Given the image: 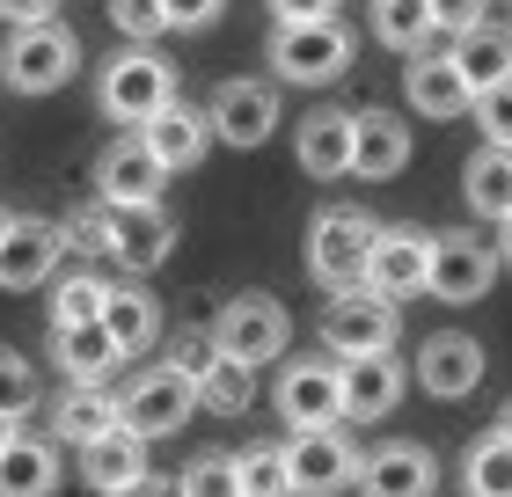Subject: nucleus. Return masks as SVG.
I'll list each match as a JSON object with an SVG mask.
<instances>
[{"instance_id":"obj_22","label":"nucleus","mask_w":512,"mask_h":497,"mask_svg":"<svg viewBox=\"0 0 512 497\" xmlns=\"http://www.w3.org/2000/svg\"><path fill=\"white\" fill-rule=\"evenodd\" d=\"M293 154H300V169L322 176V183L352 176V110H308L300 132H293Z\"/></svg>"},{"instance_id":"obj_35","label":"nucleus","mask_w":512,"mask_h":497,"mask_svg":"<svg viewBox=\"0 0 512 497\" xmlns=\"http://www.w3.org/2000/svg\"><path fill=\"white\" fill-rule=\"evenodd\" d=\"M37 410V366L30 359H22V351L15 344H0V417H30Z\"/></svg>"},{"instance_id":"obj_38","label":"nucleus","mask_w":512,"mask_h":497,"mask_svg":"<svg viewBox=\"0 0 512 497\" xmlns=\"http://www.w3.org/2000/svg\"><path fill=\"white\" fill-rule=\"evenodd\" d=\"M469 117L483 125V147H512V81L505 88H483L469 103Z\"/></svg>"},{"instance_id":"obj_25","label":"nucleus","mask_w":512,"mask_h":497,"mask_svg":"<svg viewBox=\"0 0 512 497\" xmlns=\"http://www.w3.org/2000/svg\"><path fill=\"white\" fill-rule=\"evenodd\" d=\"M96 322L110 329V344H118L125 359H139V351L161 344V307H154V293L139 286V278H132V286H110V293H103V315H96Z\"/></svg>"},{"instance_id":"obj_3","label":"nucleus","mask_w":512,"mask_h":497,"mask_svg":"<svg viewBox=\"0 0 512 497\" xmlns=\"http://www.w3.org/2000/svg\"><path fill=\"white\" fill-rule=\"evenodd\" d=\"M96 103H103V117H118V125L139 132L154 110L176 103V66L161 59L154 44H125V52L96 74Z\"/></svg>"},{"instance_id":"obj_1","label":"nucleus","mask_w":512,"mask_h":497,"mask_svg":"<svg viewBox=\"0 0 512 497\" xmlns=\"http://www.w3.org/2000/svg\"><path fill=\"white\" fill-rule=\"evenodd\" d=\"M374 234H381V220H374V212H359V205H322L315 220H308V271H315V286L330 293V300L366 293Z\"/></svg>"},{"instance_id":"obj_47","label":"nucleus","mask_w":512,"mask_h":497,"mask_svg":"<svg viewBox=\"0 0 512 497\" xmlns=\"http://www.w3.org/2000/svg\"><path fill=\"white\" fill-rule=\"evenodd\" d=\"M8 439H15V424H8V417H0V454H8Z\"/></svg>"},{"instance_id":"obj_26","label":"nucleus","mask_w":512,"mask_h":497,"mask_svg":"<svg viewBox=\"0 0 512 497\" xmlns=\"http://www.w3.org/2000/svg\"><path fill=\"white\" fill-rule=\"evenodd\" d=\"M52 483H59V439L15 432L0 454V497H52Z\"/></svg>"},{"instance_id":"obj_17","label":"nucleus","mask_w":512,"mask_h":497,"mask_svg":"<svg viewBox=\"0 0 512 497\" xmlns=\"http://www.w3.org/2000/svg\"><path fill=\"white\" fill-rule=\"evenodd\" d=\"M161 183H169V169L139 147V139H110L103 161H96V191L103 205H161Z\"/></svg>"},{"instance_id":"obj_4","label":"nucleus","mask_w":512,"mask_h":497,"mask_svg":"<svg viewBox=\"0 0 512 497\" xmlns=\"http://www.w3.org/2000/svg\"><path fill=\"white\" fill-rule=\"evenodd\" d=\"M213 351L220 359H235V366H271V359H286V337H293V315L278 307L271 293H235V300H220L213 307Z\"/></svg>"},{"instance_id":"obj_9","label":"nucleus","mask_w":512,"mask_h":497,"mask_svg":"<svg viewBox=\"0 0 512 497\" xmlns=\"http://www.w3.org/2000/svg\"><path fill=\"white\" fill-rule=\"evenodd\" d=\"M395 337H403V315L381 293H344L322 307V344L337 359H374V351H395Z\"/></svg>"},{"instance_id":"obj_46","label":"nucleus","mask_w":512,"mask_h":497,"mask_svg":"<svg viewBox=\"0 0 512 497\" xmlns=\"http://www.w3.org/2000/svg\"><path fill=\"white\" fill-rule=\"evenodd\" d=\"M498 439L512 446V402H505V410H498Z\"/></svg>"},{"instance_id":"obj_39","label":"nucleus","mask_w":512,"mask_h":497,"mask_svg":"<svg viewBox=\"0 0 512 497\" xmlns=\"http://www.w3.org/2000/svg\"><path fill=\"white\" fill-rule=\"evenodd\" d=\"M59 234H66V249H81V256H110V220H103V205L59 220Z\"/></svg>"},{"instance_id":"obj_28","label":"nucleus","mask_w":512,"mask_h":497,"mask_svg":"<svg viewBox=\"0 0 512 497\" xmlns=\"http://www.w3.org/2000/svg\"><path fill=\"white\" fill-rule=\"evenodd\" d=\"M461 198L476 220H512V147H476L461 169Z\"/></svg>"},{"instance_id":"obj_15","label":"nucleus","mask_w":512,"mask_h":497,"mask_svg":"<svg viewBox=\"0 0 512 497\" xmlns=\"http://www.w3.org/2000/svg\"><path fill=\"white\" fill-rule=\"evenodd\" d=\"M59 256H66L59 220H30V212H15L8 234H0V286H8V293L44 286V278L59 271Z\"/></svg>"},{"instance_id":"obj_6","label":"nucleus","mask_w":512,"mask_h":497,"mask_svg":"<svg viewBox=\"0 0 512 497\" xmlns=\"http://www.w3.org/2000/svg\"><path fill=\"white\" fill-rule=\"evenodd\" d=\"M191 417H198V388L183 381L176 366H147V373L118 395V424H125V432H139L147 446L169 439V432H183Z\"/></svg>"},{"instance_id":"obj_31","label":"nucleus","mask_w":512,"mask_h":497,"mask_svg":"<svg viewBox=\"0 0 512 497\" xmlns=\"http://www.w3.org/2000/svg\"><path fill=\"white\" fill-rule=\"evenodd\" d=\"M374 37L388 44V52H432V8H425V0H374Z\"/></svg>"},{"instance_id":"obj_2","label":"nucleus","mask_w":512,"mask_h":497,"mask_svg":"<svg viewBox=\"0 0 512 497\" xmlns=\"http://www.w3.org/2000/svg\"><path fill=\"white\" fill-rule=\"evenodd\" d=\"M264 59H271V74L293 81V88H330V81L352 74L359 37L344 30V22H293V30H271Z\"/></svg>"},{"instance_id":"obj_11","label":"nucleus","mask_w":512,"mask_h":497,"mask_svg":"<svg viewBox=\"0 0 512 497\" xmlns=\"http://www.w3.org/2000/svg\"><path fill=\"white\" fill-rule=\"evenodd\" d=\"M103 220H110V264L132 271V278H147L169 264V249H176V220L161 205H103Z\"/></svg>"},{"instance_id":"obj_29","label":"nucleus","mask_w":512,"mask_h":497,"mask_svg":"<svg viewBox=\"0 0 512 497\" xmlns=\"http://www.w3.org/2000/svg\"><path fill=\"white\" fill-rule=\"evenodd\" d=\"M103 432H118V395H110V388H66L52 402V439L88 446V439H103Z\"/></svg>"},{"instance_id":"obj_48","label":"nucleus","mask_w":512,"mask_h":497,"mask_svg":"<svg viewBox=\"0 0 512 497\" xmlns=\"http://www.w3.org/2000/svg\"><path fill=\"white\" fill-rule=\"evenodd\" d=\"M8 220H15V212H8V205H0V234H8Z\"/></svg>"},{"instance_id":"obj_8","label":"nucleus","mask_w":512,"mask_h":497,"mask_svg":"<svg viewBox=\"0 0 512 497\" xmlns=\"http://www.w3.org/2000/svg\"><path fill=\"white\" fill-rule=\"evenodd\" d=\"M286 483L293 497H337V490H352L359 483V446L337 432H293L286 439Z\"/></svg>"},{"instance_id":"obj_19","label":"nucleus","mask_w":512,"mask_h":497,"mask_svg":"<svg viewBox=\"0 0 512 497\" xmlns=\"http://www.w3.org/2000/svg\"><path fill=\"white\" fill-rule=\"evenodd\" d=\"M337 388H344V417L352 424H374L403 402V359L395 351H374V359H344L337 366Z\"/></svg>"},{"instance_id":"obj_13","label":"nucleus","mask_w":512,"mask_h":497,"mask_svg":"<svg viewBox=\"0 0 512 497\" xmlns=\"http://www.w3.org/2000/svg\"><path fill=\"white\" fill-rule=\"evenodd\" d=\"M205 125L227 147H264L278 132V88L271 81H220L213 103H205Z\"/></svg>"},{"instance_id":"obj_24","label":"nucleus","mask_w":512,"mask_h":497,"mask_svg":"<svg viewBox=\"0 0 512 497\" xmlns=\"http://www.w3.org/2000/svg\"><path fill=\"white\" fill-rule=\"evenodd\" d=\"M139 476H147V439H139V432H125V424L81 446V483H88V490L118 497V490H132Z\"/></svg>"},{"instance_id":"obj_41","label":"nucleus","mask_w":512,"mask_h":497,"mask_svg":"<svg viewBox=\"0 0 512 497\" xmlns=\"http://www.w3.org/2000/svg\"><path fill=\"white\" fill-rule=\"evenodd\" d=\"M425 8H432V30H447V37H461V30L483 22V0H425Z\"/></svg>"},{"instance_id":"obj_30","label":"nucleus","mask_w":512,"mask_h":497,"mask_svg":"<svg viewBox=\"0 0 512 497\" xmlns=\"http://www.w3.org/2000/svg\"><path fill=\"white\" fill-rule=\"evenodd\" d=\"M191 388H198V410H213V417H242L249 402H256V373L213 351V359L198 366V381H191Z\"/></svg>"},{"instance_id":"obj_20","label":"nucleus","mask_w":512,"mask_h":497,"mask_svg":"<svg viewBox=\"0 0 512 497\" xmlns=\"http://www.w3.org/2000/svg\"><path fill=\"white\" fill-rule=\"evenodd\" d=\"M52 366L74 388H110V373L125 366V351L110 344L103 322H66V329H52Z\"/></svg>"},{"instance_id":"obj_45","label":"nucleus","mask_w":512,"mask_h":497,"mask_svg":"<svg viewBox=\"0 0 512 497\" xmlns=\"http://www.w3.org/2000/svg\"><path fill=\"white\" fill-rule=\"evenodd\" d=\"M491 249H498V271H512V220H498V242Z\"/></svg>"},{"instance_id":"obj_14","label":"nucleus","mask_w":512,"mask_h":497,"mask_svg":"<svg viewBox=\"0 0 512 497\" xmlns=\"http://www.w3.org/2000/svg\"><path fill=\"white\" fill-rule=\"evenodd\" d=\"M359 497H432L439 490V461H432V446H417V439H388L374 446V454H359Z\"/></svg>"},{"instance_id":"obj_37","label":"nucleus","mask_w":512,"mask_h":497,"mask_svg":"<svg viewBox=\"0 0 512 497\" xmlns=\"http://www.w3.org/2000/svg\"><path fill=\"white\" fill-rule=\"evenodd\" d=\"M110 30H118L125 44H154L161 30H169V22H161V0H110Z\"/></svg>"},{"instance_id":"obj_18","label":"nucleus","mask_w":512,"mask_h":497,"mask_svg":"<svg viewBox=\"0 0 512 497\" xmlns=\"http://www.w3.org/2000/svg\"><path fill=\"white\" fill-rule=\"evenodd\" d=\"M417 381L439 402H461L483 381V344L461 337V329H439V337H425V351H417Z\"/></svg>"},{"instance_id":"obj_40","label":"nucleus","mask_w":512,"mask_h":497,"mask_svg":"<svg viewBox=\"0 0 512 497\" xmlns=\"http://www.w3.org/2000/svg\"><path fill=\"white\" fill-rule=\"evenodd\" d=\"M220 8H227V0H161V22L183 30V37H198V30H213V22H220Z\"/></svg>"},{"instance_id":"obj_36","label":"nucleus","mask_w":512,"mask_h":497,"mask_svg":"<svg viewBox=\"0 0 512 497\" xmlns=\"http://www.w3.org/2000/svg\"><path fill=\"white\" fill-rule=\"evenodd\" d=\"M176 497H242V483H235V454H198V461L176 476Z\"/></svg>"},{"instance_id":"obj_10","label":"nucleus","mask_w":512,"mask_h":497,"mask_svg":"<svg viewBox=\"0 0 512 497\" xmlns=\"http://www.w3.org/2000/svg\"><path fill=\"white\" fill-rule=\"evenodd\" d=\"M278 417L293 424V432H330V424L344 417V388H337V366L330 359H293L286 373H278Z\"/></svg>"},{"instance_id":"obj_43","label":"nucleus","mask_w":512,"mask_h":497,"mask_svg":"<svg viewBox=\"0 0 512 497\" xmlns=\"http://www.w3.org/2000/svg\"><path fill=\"white\" fill-rule=\"evenodd\" d=\"M59 0H0V22H15V30H30V22H52Z\"/></svg>"},{"instance_id":"obj_21","label":"nucleus","mask_w":512,"mask_h":497,"mask_svg":"<svg viewBox=\"0 0 512 497\" xmlns=\"http://www.w3.org/2000/svg\"><path fill=\"white\" fill-rule=\"evenodd\" d=\"M410 161V125L395 110H352V176L381 183Z\"/></svg>"},{"instance_id":"obj_27","label":"nucleus","mask_w":512,"mask_h":497,"mask_svg":"<svg viewBox=\"0 0 512 497\" xmlns=\"http://www.w3.org/2000/svg\"><path fill=\"white\" fill-rule=\"evenodd\" d=\"M403 96H410V110H425V117H461V110H469V88H461L447 52H417L410 74H403Z\"/></svg>"},{"instance_id":"obj_44","label":"nucleus","mask_w":512,"mask_h":497,"mask_svg":"<svg viewBox=\"0 0 512 497\" xmlns=\"http://www.w3.org/2000/svg\"><path fill=\"white\" fill-rule=\"evenodd\" d=\"M118 497H176V483H169V476H154V468H147V476H139L132 490H118Z\"/></svg>"},{"instance_id":"obj_34","label":"nucleus","mask_w":512,"mask_h":497,"mask_svg":"<svg viewBox=\"0 0 512 497\" xmlns=\"http://www.w3.org/2000/svg\"><path fill=\"white\" fill-rule=\"evenodd\" d=\"M103 278L96 271H66L59 286H52V329H66V322H96L103 315Z\"/></svg>"},{"instance_id":"obj_16","label":"nucleus","mask_w":512,"mask_h":497,"mask_svg":"<svg viewBox=\"0 0 512 497\" xmlns=\"http://www.w3.org/2000/svg\"><path fill=\"white\" fill-rule=\"evenodd\" d=\"M132 139H139V147H147L161 169L176 176V169H198V161H205V147H213V125H205V110H198V103H183V96H176L169 110H154Z\"/></svg>"},{"instance_id":"obj_32","label":"nucleus","mask_w":512,"mask_h":497,"mask_svg":"<svg viewBox=\"0 0 512 497\" xmlns=\"http://www.w3.org/2000/svg\"><path fill=\"white\" fill-rule=\"evenodd\" d=\"M461 490H469V497H512V446L498 432H483L469 446V461H461Z\"/></svg>"},{"instance_id":"obj_23","label":"nucleus","mask_w":512,"mask_h":497,"mask_svg":"<svg viewBox=\"0 0 512 497\" xmlns=\"http://www.w3.org/2000/svg\"><path fill=\"white\" fill-rule=\"evenodd\" d=\"M447 59H454L461 88H469V103H476L483 88H505V81H512V30L476 22V30H461V37L447 44Z\"/></svg>"},{"instance_id":"obj_5","label":"nucleus","mask_w":512,"mask_h":497,"mask_svg":"<svg viewBox=\"0 0 512 497\" xmlns=\"http://www.w3.org/2000/svg\"><path fill=\"white\" fill-rule=\"evenodd\" d=\"M81 66V37L66 30V22H30V30H15L8 44H0V81L15 88V96H52V88L74 81Z\"/></svg>"},{"instance_id":"obj_12","label":"nucleus","mask_w":512,"mask_h":497,"mask_svg":"<svg viewBox=\"0 0 512 497\" xmlns=\"http://www.w3.org/2000/svg\"><path fill=\"white\" fill-rule=\"evenodd\" d=\"M425 271H432V234L425 227H381L374 234V256H366V293H381L388 307L425 293Z\"/></svg>"},{"instance_id":"obj_7","label":"nucleus","mask_w":512,"mask_h":497,"mask_svg":"<svg viewBox=\"0 0 512 497\" xmlns=\"http://www.w3.org/2000/svg\"><path fill=\"white\" fill-rule=\"evenodd\" d=\"M491 278H498V249L483 242V234H432V271H425V293L432 300H447V307H469L491 293Z\"/></svg>"},{"instance_id":"obj_42","label":"nucleus","mask_w":512,"mask_h":497,"mask_svg":"<svg viewBox=\"0 0 512 497\" xmlns=\"http://www.w3.org/2000/svg\"><path fill=\"white\" fill-rule=\"evenodd\" d=\"M278 30H293V22H337V0H271Z\"/></svg>"},{"instance_id":"obj_33","label":"nucleus","mask_w":512,"mask_h":497,"mask_svg":"<svg viewBox=\"0 0 512 497\" xmlns=\"http://www.w3.org/2000/svg\"><path fill=\"white\" fill-rule=\"evenodd\" d=\"M235 483H242V497H293V483H286V446H278V439L242 446V454H235Z\"/></svg>"}]
</instances>
